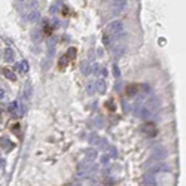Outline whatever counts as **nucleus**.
Segmentation results:
<instances>
[{
    "label": "nucleus",
    "instance_id": "nucleus-1",
    "mask_svg": "<svg viewBox=\"0 0 186 186\" xmlns=\"http://www.w3.org/2000/svg\"><path fill=\"white\" fill-rule=\"evenodd\" d=\"M109 31L112 33V35H119V33L124 31V23L119 21V20H116V21H112L109 25H107Z\"/></svg>",
    "mask_w": 186,
    "mask_h": 186
},
{
    "label": "nucleus",
    "instance_id": "nucleus-2",
    "mask_svg": "<svg viewBox=\"0 0 186 186\" xmlns=\"http://www.w3.org/2000/svg\"><path fill=\"white\" fill-rule=\"evenodd\" d=\"M127 3H128V0H113V3H112L113 13H119V12H122V11L127 8Z\"/></svg>",
    "mask_w": 186,
    "mask_h": 186
},
{
    "label": "nucleus",
    "instance_id": "nucleus-3",
    "mask_svg": "<svg viewBox=\"0 0 186 186\" xmlns=\"http://www.w3.org/2000/svg\"><path fill=\"white\" fill-rule=\"evenodd\" d=\"M143 131L147 134L149 137H155V136H156V132H158V130H156L155 124H152V122L144 124V125H143Z\"/></svg>",
    "mask_w": 186,
    "mask_h": 186
},
{
    "label": "nucleus",
    "instance_id": "nucleus-4",
    "mask_svg": "<svg viewBox=\"0 0 186 186\" xmlns=\"http://www.w3.org/2000/svg\"><path fill=\"white\" fill-rule=\"evenodd\" d=\"M39 20H40V12L39 11H33V12L27 13V21L28 23H36Z\"/></svg>",
    "mask_w": 186,
    "mask_h": 186
},
{
    "label": "nucleus",
    "instance_id": "nucleus-5",
    "mask_svg": "<svg viewBox=\"0 0 186 186\" xmlns=\"http://www.w3.org/2000/svg\"><path fill=\"white\" fill-rule=\"evenodd\" d=\"M27 12H33V11H37V8H39V2L37 0H30V2L27 3Z\"/></svg>",
    "mask_w": 186,
    "mask_h": 186
},
{
    "label": "nucleus",
    "instance_id": "nucleus-6",
    "mask_svg": "<svg viewBox=\"0 0 186 186\" xmlns=\"http://www.w3.org/2000/svg\"><path fill=\"white\" fill-rule=\"evenodd\" d=\"M137 91H139V87H137V85H134V83H131V85L127 87V95H130V97L136 95Z\"/></svg>",
    "mask_w": 186,
    "mask_h": 186
},
{
    "label": "nucleus",
    "instance_id": "nucleus-7",
    "mask_svg": "<svg viewBox=\"0 0 186 186\" xmlns=\"http://www.w3.org/2000/svg\"><path fill=\"white\" fill-rule=\"evenodd\" d=\"M95 85H97V91H98L100 94H104V92H106V83H104L103 79H98Z\"/></svg>",
    "mask_w": 186,
    "mask_h": 186
},
{
    "label": "nucleus",
    "instance_id": "nucleus-8",
    "mask_svg": "<svg viewBox=\"0 0 186 186\" xmlns=\"http://www.w3.org/2000/svg\"><path fill=\"white\" fill-rule=\"evenodd\" d=\"M8 110L11 112V113H13V115H16L18 113V110H20V104L16 103V101H12V103L8 106Z\"/></svg>",
    "mask_w": 186,
    "mask_h": 186
},
{
    "label": "nucleus",
    "instance_id": "nucleus-9",
    "mask_svg": "<svg viewBox=\"0 0 186 186\" xmlns=\"http://www.w3.org/2000/svg\"><path fill=\"white\" fill-rule=\"evenodd\" d=\"M3 75L9 79V80H16V75L13 72H11L9 69H3Z\"/></svg>",
    "mask_w": 186,
    "mask_h": 186
},
{
    "label": "nucleus",
    "instance_id": "nucleus-10",
    "mask_svg": "<svg viewBox=\"0 0 186 186\" xmlns=\"http://www.w3.org/2000/svg\"><path fill=\"white\" fill-rule=\"evenodd\" d=\"M13 60V51L12 49H5V61H12Z\"/></svg>",
    "mask_w": 186,
    "mask_h": 186
},
{
    "label": "nucleus",
    "instance_id": "nucleus-11",
    "mask_svg": "<svg viewBox=\"0 0 186 186\" xmlns=\"http://www.w3.org/2000/svg\"><path fill=\"white\" fill-rule=\"evenodd\" d=\"M16 69H18L20 72H27L28 70V63L24 60V61H21V64H18V66H15Z\"/></svg>",
    "mask_w": 186,
    "mask_h": 186
},
{
    "label": "nucleus",
    "instance_id": "nucleus-12",
    "mask_svg": "<svg viewBox=\"0 0 186 186\" xmlns=\"http://www.w3.org/2000/svg\"><path fill=\"white\" fill-rule=\"evenodd\" d=\"M82 73H83V75L91 73V67H89V64H87V61L82 63Z\"/></svg>",
    "mask_w": 186,
    "mask_h": 186
},
{
    "label": "nucleus",
    "instance_id": "nucleus-13",
    "mask_svg": "<svg viewBox=\"0 0 186 186\" xmlns=\"http://www.w3.org/2000/svg\"><path fill=\"white\" fill-rule=\"evenodd\" d=\"M66 55H67V58H75L76 57V48H73V46L69 48V49H67V54Z\"/></svg>",
    "mask_w": 186,
    "mask_h": 186
},
{
    "label": "nucleus",
    "instance_id": "nucleus-14",
    "mask_svg": "<svg viewBox=\"0 0 186 186\" xmlns=\"http://www.w3.org/2000/svg\"><path fill=\"white\" fill-rule=\"evenodd\" d=\"M110 37H109V35H103V45L106 46V48H109L110 46Z\"/></svg>",
    "mask_w": 186,
    "mask_h": 186
},
{
    "label": "nucleus",
    "instance_id": "nucleus-15",
    "mask_svg": "<svg viewBox=\"0 0 186 186\" xmlns=\"http://www.w3.org/2000/svg\"><path fill=\"white\" fill-rule=\"evenodd\" d=\"M39 33H40L39 30H33V31H31V37H33V39H35V40H37V39H40V36H39Z\"/></svg>",
    "mask_w": 186,
    "mask_h": 186
},
{
    "label": "nucleus",
    "instance_id": "nucleus-16",
    "mask_svg": "<svg viewBox=\"0 0 186 186\" xmlns=\"http://www.w3.org/2000/svg\"><path fill=\"white\" fill-rule=\"evenodd\" d=\"M57 6H58V3H54V5H51V8H49V12H51V13H55V12L58 11V8H57Z\"/></svg>",
    "mask_w": 186,
    "mask_h": 186
},
{
    "label": "nucleus",
    "instance_id": "nucleus-17",
    "mask_svg": "<svg viewBox=\"0 0 186 186\" xmlns=\"http://www.w3.org/2000/svg\"><path fill=\"white\" fill-rule=\"evenodd\" d=\"M113 73H115V78L121 76V72H119V69H118V66H113Z\"/></svg>",
    "mask_w": 186,
    "mask_h": 186
},
{
    "label": "nucleus",
    "instance_id": "nucleus-18",
    "mask_svg": "<svg viewBox=\"0 0 186 186\" xmlns=\"http://www.w3.org/2000/svg\"><path fill=\"white\" fill-rule=\"evenodd\" d=\"M87 92H88L89 95H91V94L94 92V85H92V83H89V85L87 87Z\"/></svg>",
    "mask_w": 186,
    "mask_h": 186
},
{
    "label": "nucleus",
    "instance_id": "nucleus-19",
    "mask_svg": "<svg viewBox=\"0 0 186 186\" xmlns=\"http://www.w3.org/2000/svg\"><path fill=\"white\" fill-rule=\"evenodd\" d=\"M67 64V57H63L61 60H60V67H64Z\"/></svg>",
    "mask_w": 186,
    "mask_h": 186
},
{
    "label": "nucleus",
    "instance_id": "nucleus-20",
    "mask_svg": "<svg viewBox=\"0 0 186 186\" xmlns=\"http://www.w3.org/2000/svg\"><path fill=\"white\" fill-rule=\"evenodd\" d=\"M97 54L101 57V55H103V49H100V48H98V49H97Z\"/></svg>",
    "mask_w": 186,
    "mask_h": 186
},
{
    "label": "nucleus",
    "instance_id": "nucleus-21",
    "mask_svg": "<svg viewBox=\"0 0 186 186\" xmlns=\"http://www.w3.org/2000/svg\"><path fill=\"white\" fill-rule=\"evenodd\" d=\"M3 95H5V91H3V89H0V98H3Z\"/></svg>",
    "mask_w": 186,
    "mask_h": 186
},
{
    "label": "nucleus",
    "instance_id": "nucleus-22",
    "mask_svg": "<svg viewBox=\"0 0 186 186\" xmlns=\"http://www.w3.org/2000/svg\"><path fill=\"white\" fill-rule=\"evenodd\" d=\"M16 2H24V0H16Z\"/></svg>",
    "mask_w": 186,
    "mask_h": 186
}]
</instances>
